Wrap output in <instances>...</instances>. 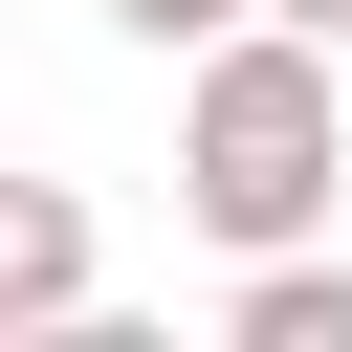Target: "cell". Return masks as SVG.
Instances as JSON below:
<instances>
[{
    "instance_id": "cell-1",
    "label": "cell",
    "mask_w": 352,
    "mask_h": 352,
    "mask_svg": "<svg viewBox=\"0 0 352 352\" xmlns=\"http://www.w3.org/2000/svg\"><path fill=\"white\" fill-rule=\"evenodd\" d=\"M330 176H352V88H330V44L308 22H220L198 44V88H176V198H198V242L220 264H264V242H308L330 220Z\"/></svg>"
},
{
    "instance_id": "cell-3",
    "label": "cell",
    "mask_w": 352,
    "mask_h": 352,
    "mask_svg": "<svg viewBox=\"0 0 352 352\" xmlns=\"http://www.w3.org/2000/svg\"><path fill=\"white\" fill-rule=\"evenodd\" d=\"M220 330H242V352H352V264H308V242H264V264L220 286Z\"/></svg>"
},
{
    "instance_id": "cell-5",
    "label": "cell",
    "mask_w": 352,
    "mask_h": 352,
    "mask_svg": "<svg viewBox=\"0 0 352 352\" xmlns=\"http://www.w3.org/2000/svg\"><path fill=\"white\" fill-rule=\"evenodd\" d=\"M264 22H308V44H352V0H264Z\"/></svg>"
},
{
    "instance_id": "cell-4",
    "label": "cell",
    "mask_w": 352,
    "mask_h": 352,
    "mask_svg": "<svg viewBox=\"0 0 352 352\" xmlns=\"http://www.w3.org/2000/svg\"><path fill=\"white\" fill-rule=\"evenodd\" d=\"M110 22H132V44H154V66H198V44H220V22H242V0H110Z\"/></svg>"
},
{
    "instance_id": "cell-2",
    "label": "cell",
    "mask_w": 352,
    "mask_h": 352,
    "mask_svg": "<svg viewBox=\"0 0 352 352\" xmlns=\"http://www.w3.org/2000/svg\"><path fill=\"white\" fill-rule=\"evenodd\" d=\"M88 286H110L88 198L66 176H0V330H88Z\"/></svg>"
}]
</instances>
